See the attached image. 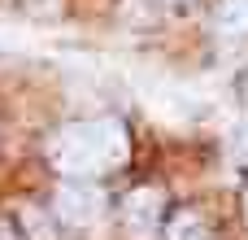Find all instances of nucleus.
Returning a JSON list of instances; mask_svg holds the SVG:
<instances>
[{"label": "nucleus", "instance_id": "2", "mask_svg": "<svg viewBox=\"0 0 248 240\" xmlns=\"http://www.w3.org/2000/svg\"><path fill=\"white\" fill-rule=\"evenodd\" d=\"M52 210H57V219L65 227H96L105 219V192L96 184H87V179H74V184H65L57 192Z\"/></svg>", "mask_w": 248, "mask_h": 240}, {"label": "nucleus", "instance_id": "1", "mask_svg": "<svg viewBox=\"0 0 248 240\" xmlns=\"http://www.w3.org/2000/svg\"><path fill=\"white\" fill-rule=\"evenodd\" d=\"M126 127L118 118H96V122H70L48 140V162L65 179H96L113 166L126 162Z\"/></svg>", "mask_w": 248, "mask_h": 240}, {"label": "nucleus", "instance_id": "3", "mask_svg": "<svg viewBox=\"0 0 248 240\" xmlns=\"http://www.w3.org/2000/svg\"><path fill=\"white\" fill-rule=\"evenodd\" d=\"M161 214H166V197H161L157 188H140V192L126 197V227H131L135 236H148V232L161 223Z\"/></svg>", "mask_w": 248, "mask_h": 240}, {"label": "nucleus", "instance_id": "7", "mask_svg": "<svg viewBox=\"0 0 248 240\" xmlns=\"http://www.w3.org/2000/svg\"><path fill=\"white\" fill-rule=\"evenodd\" d=\"M161 4H187V0H161Z\"/></svg>", "mask_w": 248, "mask_h": 240}, {"label": "nucleus", "instance_id": "4", "mask_svg": "<svg viewBox=\"0 0 248 240\" xmlns=\"http://www.w3.org/2000/svg\"><path fill=\"white\" fill-rule=\"evenodd\" d=\"M222 39L231 44V39H248V0H227V9H222Z\"/></svg>", "mask_w": 248, "mask_h": 240}, {"label": "nucleus", "instance_id": "5", "mask_svg": "<svg viewBox=\"0 0 248 240\" xmlns=\"http://www.w3.org/2000/svg\"><path fill=\"white\" fill-rule=\"evenodd\" d=\"M166 240H205V219H201L196 210L174 214L170 227H166Z\"/></svg>", "mask_w": 248, "mask_h": 240}, {"label": "nucleus", "instance_id": "6", "mask_svg": "<svg viewBox=\"0 0 248 240\" xmlns=\"http://www.w3.org/2000/svg\"><path fill=\"white\" fill-rule=\"evenodd\" d=\"M22 4H26L35 17H52V13L61 9V0H22Z\"/></svg>", "mask_w": 248, "mask_h": 240}]
</instances>
